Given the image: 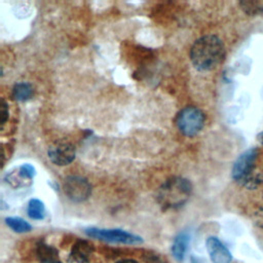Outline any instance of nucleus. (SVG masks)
Returning a JSON list of instances; mask_svg holds the SVG:
<instances>
[{
  "label": "nucleus",
  "mask_w": 263,
  "mask_h": 263,
  "mask_svg": "<svg viewBox=\"0 0 263 263\" xmlns=\"http://www.w3.org/2000/svg\"><path fill=\"white\" fill-rule=\"evenodd\" d=\"M84 233L89 237L113 243L138 245L143 242L141 236L122 229H104L97 227H88L84 229Z\"/></svg>",
  "instance_id": "obj_5"
},
{
  "label": "nucleus",
  "mask_w": 263,
  "mask_h": 263,
  "mask_svg": "<svg viewBox=\"0 0 263 263\" xmlns=\"http://www.w3.org/2000/svg\"><path fill=\"white\" fill-rule=\"evenodd\" d=\"M189 242H190V233L187 231L179 232L175 236L172 245V254L177 261L182 262L184 260Z\"/></svg>",
  "instance_id": "obj_11"
},
{
  "label": "nucleus",
  "mask_w": 263,
  "mask_h": 263,
  "mask_svg": "<svg viewBox=\"0 0 263 263\" xmlns=\"http://www.w3.org/2000/svg\"><path fill=\"white\" fill-rule=\"evenodd\" d=\"M8 118V104L2 100L1 101V123L4 124Z\"/></svg>",
  "instance_id": "obj_17"
},
{
  "label": "nucleus",
  "mask_w": 263,
  "mask_h": 263,
  "mask_svg": "<svg viewBox=\"0 0 263 263\" xmlns=\"http://www.w3.org/2000/svg\"><path fill=\"white\" fill-rule=\"evenodd\" d=\"M257 156L258 150L256 148L249 149L236 159L232 167L233 180L249 189L256 188L263 180V176L260 173H255Z\"/></svg>",
  "instance_id": "obj_3"
},
{
  "label": "nucleus",
  "mask_w": 263,
  "mask_h": 263,
  "mask_svg": "<svg viewBox=\"0 0 263 263\" xmlns=\"http://www.w3.org/2000/svg\"><path fill=\"white\" fill-rule=\"evenodd\" d=\"M146 263H167V262L158 255H148L146 259Z\"/></svg>",
  "instance_id": "obj_18"
},
{
  "label": "nucleus",
  "mask_w": 263,
  "mask_h": 263,
  "mask_svg": "<svg viewBox=\"0 0 263 263\" xmlns=\"http://www.w3.org/2000/svg\"><path fill=\"white\" fill-rule=\"evenodd\" d=\"M205 116L203 112L194 106L183 108L177 115L176 125L181 134L186 137H194L204 126Z\"/></svg>",
  "instance_id": "obj_4"
},
{
  "label": "nucleus",
  "mask_w": 263,
  "mask_h": 263,
  "mask_svg": "<svg viewBox=\"0 0 263 263\" xmlns=\"http://www.w3.org/2000/svg\"><path fill=\"white\" fill-rule=\"evenodd\" d=\"M116 263H140V262H138L137 260H134V259H122V260L117 261Z\"/></svg>",
  "instance_id": "obj_19"
},
{
  "label": "nucleus",
  "mask_w": 263,
  "mask_h": 263,
  "mask_svg": "<svg viewBox=\"0 0 263 263\" xmlns=\"http://www.w3.org/2000/svg\"><path fill=\"white\" fill-rule=\"evenodd\" d=\"M12 96L16 101L26 102L33 97V87L28 82H17L12 88Z\"/></svg>",
  "instance_id": "obj_13"
},
{
  "label": "nucleus",
  "mask_w": 263,
  "mask_h": 263,
  "mask_svg": "<svg viewBox=\"0 0 263 263\" xmlns=\"http://www.w3.org/2000/svg\"><path fill=\"white\" fill-rule=\"evenodd\" d=\"M40 263H60L59 261H52V262H40Z\"/></svg>",
  "instance_id": "obj_20"
},
{
  "label": "nucleus",
  "mask_w": 263,
  "mask_h": 263,
  "mask_svg": "<svg viewBox=\"0 0 263 263\" xmlns=\"http://www.w3.org/2000/svg\"><path fill=\"white\" fill-rule=\"evenodd\" d=\"M261 143H262V144H263V134H262V135H261Z\"/></svg>",
  "instance_id": "obj_21"
},
{
  "label": "nucleus",
  "mask_w": 263,
  "mask_h": 263,
  "mask_svg": "<svg viewBox=\"0 0 263 263\" xmlns=\"http://www.w3.org/2000/svg\"><path fill=\"white\" fill-rule=\"evenodd\" d=\"M205 246L213 263H231L232 256L219 238L210 236L205 241Z\"/></svg>",
  "instance_id": "obj_9"
},
{
  "label": "nucleus",
  "mask_w": 263,
  "mask_h": 263,
  "mask_svg": "<svg viewBox=\"0 0 263 263\" xmlns=\"http://www.w3.org/2000/svg\"><path fill=\"white\" fill-rule=\"evenodd\" d=\"M92 252L91 243L86 240H77L72 247L69 263H89V257Z\"/></svg>",
  "instance_id": "obj_10"
},
{
  "label": "nucleus",
  "mask_w": 263,
  "mask_h": 263,
  "mask_svg": "<svg viewBox=\"0 0 263 263\" xmlns=\"http://www.w3.org/2000/svg\"><path fill=\"white\" fill-rule=\"evenodd\" d=\"M239 5L241 9L249 15H258L263 13L262 0H245L240 1Z\"/></svg>",
  "instance_id": "obj_16"
},
{
  "label": "nucleus",
  "mask_w": 263,
  "mask_h": 263,
  "mask_svg": "<svg viewBox=\"0 0 263 263\" xmlns=\"http://www.w3.org/2000/svg\"><path fill=\"white\" fill-rule=\"evenodd\" d=\"M36 254H37V257L40 260V262L59 261L58 250L45 242H40L37 245Z\"/></svg>",
  "instance_id": "obj_12"
},
{
  "label": "nucleus",
  "mask_w": 263,
  "mask_h": 263,
  "mask_svg": "<svg viewBox=\"0 0 263 263\" xmlns=\"http://www.w3.org/2000/svg\"><path fill=\"white\" fill-rule=\"evenodd\" d=\"M27 214L33 220H42L45 217L44 203L38 198H32L28 202Z\"/></svg>",
  "instance_id": "obj_14"
},
{
  "label": "nucleus",
  "mask_w": 263,
  "mask_h": 263,
  "mask_svg": "<svg viewBox=\"0 0 263 263\" xmlns=\"http://www.w3.org/2000/svg\"><path fill=\"white\" fill-rule=\"evenodd\" d=\"M47 155L52 163L64 166L70 164L75 159L76 149L70 143H58L48 149Z\"/></svg>",
  "instance_id": "obj_8"
},
{
  "label": "nucleus",
  "mask_w": 263,
  "mask_h": 263,
  "mask_svg": "<svg viewBox=\"0 0 263 263\" xmlns=\"http://www.w3.org/2000/svg\"><path fill=\"white\" fill-rule=\"evenodd\" d=\"M35 174V167L29 163H25L9 172L5 176V181L12 188H24L32 184Z\"/></svg>",
  "instance_id": "obj_7"
},
{
  "label": "nucleus",
  "mask_w": 263,
  "mask_h": 263,
  "mask_svg": "<svg viewBox=\"0 0 263 263\" xmlns=\"http://www.w3.org/2000/svg\"><path fill=\"white\" fill-rule=\"evenodd\" d=\"M5 223L11 230L17 233L29 232L32 229L30 223L20 217H7L5 218Z\"/></svg>",
  "instance_id": "obj_15"
},
{
  "label": "nucleus",
  "mask_w": 263,
  "mask_h": 263,
  "mask_svg": "<svg viewBox=\"0 0 263 263\" xmlns=\"http://www.w3.org/2000/svg\"><path fill=\"white\" fill-rule=\"evenodd\" d=\"M224 58V44L215 35H205L198 38L190 49L191 63L198 71H211L217 68Z\"/></svg>",
  "instance_id": "obj_1"
},
{
  "label": "nucleus",
  "mask_w": 263,
  "mask_h": 263,
  "mask_svg": "<svg viewBox=\"0 0 263 263\" xmlns=\"http://www.w3.org/2000/svg\"><path fill=\"white\" fill-rule=\"evenodd\" d=\"M192 192V184L183 177L167 179L157 190L156 198L164 210H176L187 202Z\"/></svg>",
  "instance_id": "obj_2"
},
{
  "label": "nucleus",
  "mask_w": 263,
  "mask_h": 263,
  "mask_svg": "<svg viewBox=\"0 0 263 263\" xmlns=\"http://www.w3.org/2000/svg\"><path fill=\"white\" fill-rule=\"evenodd\" d=\"M66 196L73 202H82L86 200L91 193L89 182L80 176L68 177L63 185Z\"/></svg>",
  "instance_id": "obj_6"
}]
</instances>
